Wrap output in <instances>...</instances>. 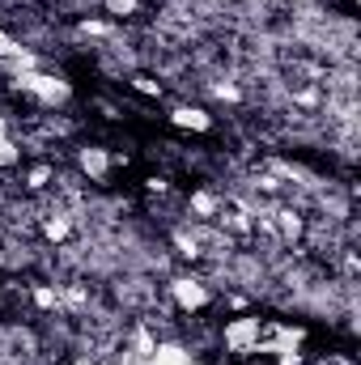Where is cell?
I'll list each match as a JSON object with an SVG mask.
<instances>
[{
  "instance_id": "8",
  "label": "cell",
  "mask_w": 361,
  "mask_h": 365,
  "mask_svg": "<svg viewBox=\"0 0 361 365\" xmlns=\"http://www.w3.org/2000/svg\"><path fill=\"white\" fill-rule=\"evenodd\" d=\"M141 9H145V0H102L106 21H132Z\"/></svg>"
},
{
  "instance_id": "9",
  "label": "cell",
  "mask_w": 361,
  "mask_h": 365,
  "mask_svg": "<svg viewBox=\"0 0 361 365\" xmlns=\"http://www.w3.org/2000/svg\"><path fill=\"white\" fill-rule=\"evenodd\" d=\"M21 162V145L9 136V128H4V119H0V170H9V166H17Z\"/></svg>"
},
{
  "instance_id": "6",
  "label": "cell",
  "mask_w": 361,
  "mask_h": 365,
  "mask_svg": "<svg viewBox=\"0 0 361 365\" xmlns=\"http://www.w3.org/2000/svg\"><path fill=\"white\" fill-rule=\"evenodd\" d=\"M221 204H225V195H217L213 187H200V191L187 195V212H191V221H217Z\"/></svg>"
},
{
  "instance_id": "4",
  "label": "cell",
  "mask_w": 361,
  "mask_h": 365,
  "mask_svg": "<svg viewBox=\"0 0 361 365\" xmlns=\"http://www.w3.org/2000/svg\"><path fill=\"white\" fill-rule=\"evenodd\" d=\"M77 175L90 179L93 187H106L111 175H115V153L106 145H81L77 149Z\"/></svg>"
},
{
  "instance_id": "3",
  "label": "cell",
  "mask_w": 361,
  "mask_h": 365,
  "mask_svg": "<svg viewBox=\"0 0 361 365\" xmlns=\"http://www.w3.org/2000/svg\"><path fill=\"white\" fill-rule=\"evenodd\" d=\"M26 98H34V102L47 106V110L68 106V102H73V81L60 77V73H43V68H34V77H30V86H26Z\"/></svg>"
},
{
  "instance_id": "13",
  "label": "cell",
  "mask_w": 361,
  "mask_h": 365,
  "mask_svg": "<svg viewBox=\"0 0 361 365\" xmlns=\"http://www.w3.org/2000/svg\"><path fill=\"white\" fill-rule=\"evenodd\" d=\"M73 365H98V361H90V357H81V361H73Z\"/></svg>"
},
{
  "instance_id": "7",
  "label": "cell",
  "mask_w": 361,
  "mask_h": 365,
  "mask_svg": "<svg viewBox=\"0 0 361 365\" xmlns=\"http://www.w3.org/2000/svg\"><path fill=\"white\" fill-rule=\"evenodd\" d=\"M73 225H77V217H68V212H60V208L39 217V230H43L47 242H68V238H73Z\"/></svg>"
},
{
  "instance_id": "11",
  "label": "cell",
  "mask_w": 361,
  "mask_h": 365,
  "mask_svg": "<svg viewBox=\"0 0 361 365\" xmlns=\"http://www.w3.org/2000/svg\"><path fill=\"white\" fill-rule=\"evenodd\" d=\"M208 93H213V98H221V102H243V90H238L234 81H225V77L208 81Z\"/></svg>"
},
{
  "instance_id": "1",
  "label": "cell",
  "mask_w": 361,
  "mask_h": 365,
  "mask_svg": "<svg viewBox=\"0 0 361 365\" xmlns=\"http://www.w3.org/2000/svg\"><path fill=\"white\" fill-rule=\"evenodd\" d=\"M260 336H264V319H260V314H234V319L221 323L217 344H221L234 361H247V357H255Z\"/></svg>"
},
{
  "instance_id": "2",
  "label": "cell",
  "mask_w": 361,
  "mask_h": 365,
  "mask_svg": "<svg viewBox=\"0 0 361 365\" xmlns=\"http://www.w3.org/2000/svg\"><path fill=\"white\" fill-rule=\"evenodd\" d=\"M166 293H171V306H175L179 314H191V319L213 306V284L200 272H175L166 280Z\"/></svg>"
},
{
  "instance_id": "12",
  "label": "cell",
  "mask_w": 361,
  "mask_h": 365,
  "mask_svg": "<svg viewBox=\"0 0 361 365\" xmlns=\"http://www.w3.org/2000/svg\"><path fill=\"white\" fill-rule=\"evenodd\" d=\"M128 86H132V90L136 93H145V98H162V81H153V77H145V73H132V81H128Z\"/></svg>"
},
{
  "instance_id": "5",
  "label": "cell",
  "mask_w": 361,
  "mask_h": 365,
  "mask_svg": "<svg viewBox=\"0 0 361 365\" xmlns=\"http://www.w3.org/2000/svg\"><path fill=\"white\" fill-rule=\"evenodd\" d=\"M166 119H171V128H179V132H195V136H204V132L217 128V115H213L208 106H200V102H175Z\"/></svg>"
},
{
  "instance_id": "10",
  "label": "cell",
  "mask_w": 361,
  "mask_h": 365,
  "mask_svg": "<svg viewBox=\"0 0 361 365\" xmlns=\"http://www.w3.org/2000/svg\"><path fill=\"white\" fill-rule=\"evenodd\" d=\"M51 182H56V166H51V162H43V166H34V170L26 175V187H30V191H47Z\"/></svg>"
}]
</instances>
